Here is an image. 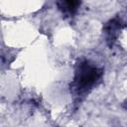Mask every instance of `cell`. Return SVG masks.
Wrapping results in <instances>:
<instances>
[{
    "mask_svg": "<svg viewBox=\"0 0 127 127\" xmlns=\"http://www.w3.org/2000/svg\"><path fill=\"white\" fill-rule=\"evenodd\" d=\"M102 73V68L95 66L88 61H80L76 64L73 80L70 86L76 95L86 94L99 81Z\"/></svg>",
    "mask_w": 127,
    "mask_h": 127,
    "instance_id": "cell-1",
    "label": "cell"
},
{
    "mask_svg": "<svg viewBox=\"0 0 127 127\" xmlns=\"http://www.w3.org/2000/svg\"><path fill=\"white\" fill-rule=\"evenodd\" d=\"M123 23L121 22L119 17H114L113 19L109 20L103 26V32L106 36V42L109 46H112L113 43L116 41L118 37L119 31L122 29Z\"/></svg>",
    "mask_w": 127,
    "mask_h": 127,
    "instance_id": "cell-2",
    "label": "cell"
},
{
    "mask_svg": "<svg viewBox=\"0 0 127 127\" xmlns=\"http://www.w3.org/2000/svg\"><path fill=\"white\" fill-rule=\"evenodd\" d=\"M81 2L82 0H57V7L63 14L72 16L77 12Z\"/></svg>",
    "mask_w": 127,
    "mask_h": 127,
    "instance_id": "cell-3",
    "label": "cell"
},
{
    "mask_svg": "<svg viewBox=\"0 0 127 127\" xmlns=\"http://www.w3.org/2000/svg\"><path fill=\"white\" fill-rule=\"evenodd\" d=\"M122 106H123V108H124V109H126V110H127V100H125V101L122 103Z\"/></svg>",
    "mask_w": 127,
    "mask_h": 127,
    "instance_id": "cell-4",
    "label": "cell"
}]
</instances>
